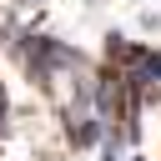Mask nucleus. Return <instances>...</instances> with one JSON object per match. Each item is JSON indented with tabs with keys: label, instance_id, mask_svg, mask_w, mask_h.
Here are the masks:
<instances>
[{
	"label": "nucleus",
	"instance_id": "nucleus-1",
	"mask_svg": "<svg viewBox=\"0 0 161 161\" xmlns=\"http://www.w3.org/2000/svg\"><path fill=\"white\" fill-rule=\"evenodd\" d=\"M15 5H45V0H15Z\"/></svg>",
	"mask_w": 161,
	"mask_h": 161
}]
</instances>
